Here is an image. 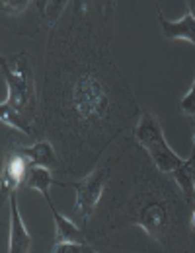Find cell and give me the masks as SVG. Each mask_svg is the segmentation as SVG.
Listing matches in <instances>:
<instances>
[{"label":"cell","instance_id":"cell-1","mask_svg":"<svg viewBox=\"0 0 195 253\" xmlns=\"http://www.w3.org/2000/svg\"><path fill=\"white\" fill-rule=\"evenodd\" d=\"M113 16L115 2L76 0L49 30L39 125L72 175L90 173L143 111L109 49Z\"/></svg>","mask_w":195,"mask_h":253},{"label":"cell","instance_id":"cell-2","mask_svg":"<svg viewBox=\"0 0 195 253\" xmlns=\"http://www.w3.org/2000/svg\"><path fill=\"white\" fill-rule=\"evenodd\" d=\"M101 160L109 168V177L94 214L84 224V234L94 248H115L123 232L141 228L146 250L195 252V232L190 224L195 205L133 136Z\"/></svg>","mask_w":195,"mask_h":253},{"label":"cell","instance_id":"cell-3","mask_svg":"<svg viewBox=\"0 0 195 253\" xmlns=\"http://www.w3.org/2000/svg\"><path fill=\"white\" fill-rule=\"evenodd\" d=\"M2 78L8 86V97L2 101L26 115L39 128V95L35 86L32 59L26 51L0 59Z\"/></svg>","mask_w":195,"mask_h":253},{"label":"cell","instance_id":"cell-4","mask_svg":"<svg viewBox=\"0 0 195 253\" xmlns=\"http://www.w3.org/2000/svg\"><path fill=\"white\" fill-rule=\"evenodd\" d=\"M109 177V168L103 160L98 162V166L86 173L80 181L72 183V187L76 191V203H74V212L78 216V220L82 222V226L90 220V216L94 214L98 203L105 191V183Z\"/></svg>","mask_w":195,"mask_h":253},{"label":"cell","instance_id":"cell-5","mask_svg":"<svg viewBox=\"0 0 195 253\" xmlns=\"http://www.w3.org/2000/svg\"><path fill=\"white\" fill-rule=\"evenodd\" d=\"M32 250V236L26 228V224L18 211V193L14 191L10 195V253H26Z\"/></svg>","mask_w":195,"mask_h":253},{"label":"cell","instance_id":"cell-6","mask_svg":"<svg viewBox=\"0 0 195 253\" xmlns=\"http://www.w3.org/2000/svg\"><path fill=\"white\" fill-rule=\"evenodd\" d=\"M30 162L26 156L18 154V152H10V156L6 160L4 168H2V197H10L14 191L18 189L20 183H24L26 173H28Z\"/></svg>","mask_w":195,"mask_h":253},{"label":"cell","instance_id":"cell-7","mask_svg":"<svg viewBox=\"0 0 195 253\" xmlns=\"http://www.w3.org/2000/svg\"><path fill=\"white\" fill-rule=\"evenodd\" d=\"M14 152L26 156L32 166H43L49 169H55L61 166V158H59L55 146L47 138L35 140L32 146H14Z\"/></svg>","mask_w":195,"mask_h":253},{"label":"cell","instance_id":"cell-8","mask_svg":"<svg viewBox=\"0 0 195 253\" xmlns=\"http://www.w3.org/2000/svg\"><path fill=\"white\" fill-rule=\"evenodd\" d=\"M156 16H158V24L166 39H184L195 45V20L194 16L188 12L184 18H180L178 22H170L166 20L160 10V6H156Z\"/></svg>","mask_w":195,"mask_h":253},{"label":"cell","instance_id":"cell-9","mask_svg":"<svg viewBox=\"0 0 195 253\" xmlns=\"http://www.w3.org/2000/svg\"><path fill=\"white\" fill-rule=\"evenodd\" d=\"M145 150L148 152V156H150V160L154 162V166H156L160 171L170 173V175H172V173L186 162V160L180 158V156L168 146V142H166L164 136H160L158 140H154L152 144H148Z\"/></svg>","mask_w":195,"mask_h":253},{"label":"cell","instance_id":"cell-10","mask_svg":"<svg viewBox=\"0 0 195 253\" xmlns=\"http://www.w3.org/2000/svg\"><path fill=\"white\" fill-rule=\"evenodd\" d=\"M160 136H164L162 126L158 123V119L154 117V113L150 111H141L137 123L133 126V138L137 140L139 146L146 148L148 144H152L154 140H158Z\"/></svg>","mask_w":195,"mask_h":253},{"label":"cell","instance_id":"cell-11","mask_svg":"<svg viewBox=\"0 0 195 253\" xmlns=\"http://www.w3.org/2000/svg\"><path fill=\"white\" fill-rule=\"evenodd\" d=\"M45 201H47V205H49V209H51V214H53V220H55V228H57V240H55V242H88L84 230H80L74 222L68 220L66 216H63V214L55 209V205H53V201H51V195L45 197Z\"/></svg>","mask_w":195,"mask_h":253},{"label":"cell","instance_id":"cell-12","mask_svg":"<svg viewBox=\"0 0 195 253\" xmlns=\"http://www.w3.org/2000/svg\"><path fill=\"white\" fill-rule=\"evenodd\" d=\"M0 119H2V123L6 126H10V128H14V130H18V132H22L26 136H35L37 125L32 123L20 111H16L10 105H6V103H0Z\"/></svg>","mask_w":195,"mask_h":253},{"label":"cell","instance_id":"cell-13","mask_svg":"<svg viewBox=\"0 0 195 253\" xmlns=\"http://www.w3.org/2000/svg\"><path fill=\"white\" fill-rule=\"evenodd\" d=\"M55 183L53 175H51V169L49 168H43V166H32L28 168V173H26V179H24V185L28 189L39 191L43 197H49V187Z\"/></svg>","mask_w":195,"mask_h":253},{"label":"cell","instance_id":"cell-14","mask_svg":"<svg viewBox=\"0 0 195 253\" xmlns=\"http://www.w3.org/2000/svg\"><path fill=\"white\" fill-rule=\"evenodd\" d=\"M194 164L192 160L188 158L174 173H172V177H174V181H176V185L182 189V193L186 195V199L190 201V203H194L195 205V189H194Z\"/></svg>","mask_w":195,"mask_h":253},{"label":"cell","instance_id":"cell-15","mask_svg":"<svg viewBox=\"0 0 195 253\" xmlns=\"http://www.w3.org/2000/svg\"><path fill=\"white\" fill-rule=\"evenodd\" d=\"M68 8V2H37V12H39V20L51 30L59 24V20L63 18L65 10Z\"/></svg>","mask_w":195,"mask_h":253},{"label":"cell","instance_id":"cell-16","mask_svg":"<svg viewBox=\"0 0 195 253\" xmlns=\"http://www.w3.org/2000/svg\"><path fill=\"white\" fill-rule=\"evenodd\" d=\"M53 253H96V248L90 242H55Z\"/></svg>","mask_w":195,"mask_h":253},{"label":"cell","instance_id":"cell-17","mask_svg":"<svg viewBox=\"0 0 195 253\" xmlns=\"http://www.w3.org/2000/svg\"><path fill=\"white\" fill-rule=\"evenodd\" d=\"M190 160L195 162V123H194V148H192V154H190Z\"/></svg>","mask_w":195,"mask_h":253},{"label":"cell","instance_id":"cell-18","mask_svg":"<svg viewBox=\"0 0 195 253\" xmlns=\"http://www.w3.org/2000/svg\"><path fill=\"white\" fill-rule=\"evenodd\" d=\"M188 8H190V14L194 16V20H195V2H192V0H190V2H188Z\"/></svg>","mask_w":195,"mask_h":253},{"label":"cell","instance_id":"cell-19","mask_svg":"<svg viewBox=\"0 0 195 253\" xmlns=\"http://www.w3.org/2000/svg\"><path fill=\"white\" fill-rule=\"evenodd\" d=\"M190 224H192V230L195 232V209L192 211V220H190Z\"/></svg>","mask_w":195,"mask_h":253},{"label":"cell","instance_id":"cell-20","mask_svg":"<svg viewBox=\"0 0 195 253\" xmlns=\"http://www.w3.org/2000/svg\"><path fill=\"white\" fill-rule=\"evenodd\" d=\"M194 189H195V164H194Z\"/></svg>","mask_w":195,"mask_h":253}]
</instances>
